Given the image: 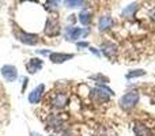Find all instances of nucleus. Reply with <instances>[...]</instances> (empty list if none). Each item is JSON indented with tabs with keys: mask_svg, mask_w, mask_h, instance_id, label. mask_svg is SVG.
<instances>
[{
	"mask_svg": "<svg viewBox=\"0 0 155 136\" xmlns=\"http://www.w3.org/2000/svg\"><path fill=\"white\" fill-rule=\"evenodd\" d=\"M113 25V19L110 15H102L101 18H99V22H98V29L101 30V32H105V30L110 29Z\"/></svg>",
	"mask_w": 155,
	"mask_h": 136,
	"instance_id": "9b49d317",
	"label": "nucleus"
},
{
	"mask_svg": "<svg viewBox=\"0 0 155 136\" xmlns=\"http://www.w3.org/2000/svg\"><path fill=\"white\" fill-rule=\"evenodd\" d=\"M101 49H102L104 55L107 57V59H110L112 61H113V60H116V57H117V52H118L117 45H116V44H113V42H105V44H102Z\"/></svg>",
	"mask_w": 155,
	"mask_h": 136,
	"instance_id": "39448f33",
	"label": "nucleus"
},
{
	"mask_svg": "<svg viewBox=\"0 0 155 136\" xmlns=\"http://www.w3.org/2000/svg\"><path fill=\"white\" fill-rule=\"evenodd\" d=\"M2 75L7 82H14L18 78V69L14 65H4L2 68Z\"/></svg>",
	"mask_w": 155,
	"mask_h": 136,
	"instance_id": "423d86ee",
	"label": "nucleus"
},
{
	"mask_svg": "<svg viewBox=\"0 0 155 136\" xmlns=\"http://www.w3.org/2000/svg\"><path fill=\"white\" fill-rule=\"evenodd\" d=\"M65 4H67L68 7H78V5L84 4V3L83 2H65Z\"/></svg>",
	"mask_w": 155,
	"mask_h": 136,
	"instance_id": "f3484780",
	"label": "nucleus"
},
{
	"mask_svg": "<svg viewBox=\"0 0 155 136\" xmlns=\"http://www.w3.org/2000/svg\"><path fill=\"white\" fill-rule=\"evenodd\" d=\"M91 79H94V80H99V82H109V79H107L106 76H104V75H101V74H98V75H93L91 76Z\"/></svg>",
	"mask_w": 155,
	"mask_h": 136,
	"instance_id": "dca6fc26",
	"label": "nucleus"
},
{
	"mask_svg": "<svg viewBox=\"0 0 155 136\" xmlns=\"http://www.w3.org/2000/svg\"><path fill=\"white\" fill-rule=\"evenodd\" d=\"M51 136H54V135H51Z\"/></svg>",
	"mask_w": 155,
	"mask_h": 136,
	"instance_id": "412c9836",
	"label": "nucleus"
},
{
	"mask_svg": "<svg viewBox=\"0 0 155 136\" xmlns=\"http://www.w3.org/2000/svg\"><path fill=\"white\" fill-rule=\"evenodd\" d=\"M88 34V29H79V27H68L65 32V37L68 41H75L83 35Z\"/></svg>",
	"mask_w": 155,
	"mask_h": 136,
	"instance_id": "20e7f679",
	"label": "nucleus"
},
{
	"mask_svg": "<svg viewBox=\"0 0 155 136\" xmlns=\"http://www.w3.org/2000/svg\"><path fill=\"white\" fill-rule=\"evenodd\" d=\"M44 90H45V86H44V85L37 86V87H35L34 90L29 94V102H30V104H33V105L38 104V102H40V99H41V97H42Z\"/></svg>",
	"mask_w": 155,
	"mask_h": 136,
	"instance_id": "1a4fd4ad",
	"label": "nucleus"
},
{
	"mask_svg": "<svg viewBox=\"0 0 155 136\" xmlns=\"http://www.w3.org/2000/svg\"><path fill=\"white\" fill-rule=\"evenodd\" d=\"M74 55L72 53H59V52H53V53L49 55V59H51L52 63L54 64H60V63H64L67 60L72 59Z\"/></svg>",
	"mask_w": 155,
	"mask_h": 136,
	"instance_id": "6e6552de",
	"label": "nucleus"
},
{
	"mask_svg": "<svg viewBox=\"0 0 155 136\" xmlns=\"http://www.w3.org/2000/svg\"><path fill=\"white\" fill-rule=\"evenodd\" d=\"M68 102V95L67 94H63V93H57L53 95L52 98V106L53 108H57V109H61L67 105Z\"/></svg>",
	"mask_w": 155,
	"mask_h": 136,
	"instance_id": "0eeeda50",
	"label": "nucleus"
},
{
	"mask_svg": "<svg viewBox=\"0 0 155 136\" xmlns=\"http://www.w3.org/2000/svg\"><path fill=\"white\" fill-rule=\"evenodd\" d=\"M137 102H139V93H137V91H129L125 95L121 97L118 105H120V108L124 110H131L132 108L136 106Z\"/></svg>",
	"mask_w": 155,
	"mask_h": 136,
	"instance_id": "f257e3e1",
	"label": "nucleus"
},
{
	"mask_svg": "<svg viewBox=\"0 0 155 136\" xmlns=\"http://www.w3.org/2000/svg\"><path fill=\"white\" fill-rule=\"evenodd\" d=\"M134 132L136 136H153V131L143 124H136L134 127Z\"/></svg>",
	"mask_w": 155,
	"mask_h": 136,
	"instance_id": "f8f14e48",
	"label": "nucleus"
},
{
	"mask_svg": "<svg viewBox=\"0 0 155 136\" xmlns=\"http://www.w3.org/2000/svg\"><path fill=\"white\" fill-rule=\"evenodd\" d=\"M15 37L18 38L21 42L26 44V45H35L38 42V35L37 34H31V33H25L22 30H16L14 32Z\"/></svg>",
	"mask_w": 155,
	"mask_h": 136,
	"instance_id": "7ed1b4c3",
	"label": "nucleus"
},
{
	"mask_svg": "<svg viewBox=\"0 0 155 136\" xmlns=\"http://www.w3.org/2000/svg\"><path fill=\"white\" fill-rule=\"evenodd\" d=\"M148 16H150V19L153 22H155V7H153L150 10V14H148Z\"/></svg>",
	"mask_w": 155,
	"mask_h": 136,
	"instance_id": "a211bd4d",
	"label": "nucleus"
},
{
	"mask_svg": "<svg viewBox=\"0 0 155 136\" xmlns=\"http://www.w3.org/2000/svg\"><path fill=\"white\" fill-rule=\"evenodd\" d=\"M30 136H41V135L37 134V132H30Z\"/></svg>",
	"mask_w": 155,
	"mask_h": 136,
	"instance_id": "aec40b11",
	"label": "nucleus"
},
{
	"mask_svg": "<svg viewBox=\"0 0 155 136\" xmlns=\"http://www.w3.org/2000/svg\"><path fill=\"white\" fill-rule=\"evenodd\" d=\"M91 21V12L88 10H83L82 12L79 14V22L82 25H88Z\"/></svg>",
	"mask_w": 155,
	"mask_h": 136,
	"instance_id": "4468645a",
	"label": "nucleus"
},
{
	"mask_svg": "<svg viewBox=\"0 0 155 136\" xmlns=\"http://www.w3.org/2000/svg\"><path fill=\"white\" fill-rule=\"evenodd\" d=\"M44 32H45V34L49 35V37H56V35H59L60 23H59V21H57V18L49 16L45 23V30H44Z\"/></svg>",
	"mask_w": 155,
	"mask_h": 136,
	"instance_id": "f03ea898",
	"label": "nucleus"
},
{
	"mask_svg": "<svg viewBox=\"0 0 155 136\" xmlns=\"http://www.w3.org/2000/svg\"><path fill=\"white\" fill-rule=\"evenodd\" d=\"M137 8H139V4H136V3L129 4L128 7H125L123 10V16H124V18H131V16L135 15V12L137 11Z\"/></svg>",
	"mask_w": 155,
	"mask_h": 136,
	"instance_id": "ddd939ff",
	"label": "nucleus"
},
{
	"mask_svg": "<svg viewBox=\"0 0 155 136\" xmlns=\"http://www.w3.org/2000/svg\"><path fill=\"white\" fill-rule=\"evenodd\" d=\"M143 75H146V71H144V69H134V71L128 72V74L125 75V78H127V79H132V78L143 76Z\"/></svg>",
	"mask_w": 155,
	"mask_h": 136,
	"instance_id": "2eb2a0df",
	"label": "nucleus"
},
{
	"mask_svg": "<svg viewBox=\"0 0 155 136\" xmlns=\"http://www.w3.org/2000/svg\"><path fill=\"white\" fill-rule=\"evenodd\" d=\"M41 68H42V60L38 59V57L37 59H30L26 64V69L29 74H35V72L40 71Z\"/></svg>",
	"mask_w": 155,
	"mask_h": 136,
	"instance_id": "9d476101",
	"label": "nucleus"
},
{
	"mask_svg": "<svg viewBox=\"0 0 155 136\" xmlns=\"http://www.w3.org/2000/svg\"><path fill=\"white\" fill-rule=\"evenodd\" d=\"M88 42H78V48H87Z\"/></svg>",
	"mask_w": 155,
	"mask_h": 136,
	"instance_id": "6ab92c4d",
	"label": "nucleus"
}]
</instances>
